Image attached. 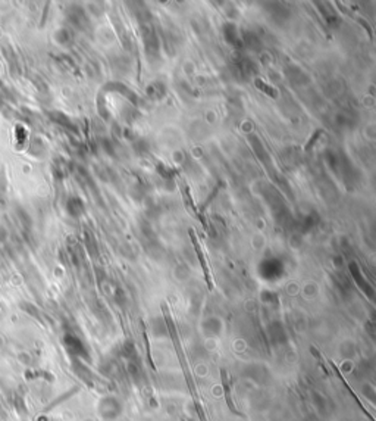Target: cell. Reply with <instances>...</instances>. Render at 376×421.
<instances>
[{
  "label": "cell",
  "instance_id": "obj_2",
  "mask_svg": "<svg viewBox=\"0 0 376 421\" xmlns=\"http://www.w3.org/2000/svg\"><path fill=\"white\" fill-rule=\"evenodd\" d=\"M322 134H323V130H322V128L316 130V131H314V133L312 134L310 140H309V141H307V143L304 144V150H310V149H312V146H313V144H314V143H316V141H317V140L320 139V136H322Z\"/></svg>",
  "mask_w": 376,
  "mask_h": 421
},
{
  "label": "cell",
  "instance_id": "obj_1",
  "mask_svg": "<svg viewBox=\"0 0 376 421\" xmlns=\"http://www.w3.org/2000/svg\"><path fill=\"white\" fill-rule=\"evenodd\" d=\"M254 84H256V87H257L259 90H262L265 95H268V96H271V98H274V99H277V98H278V92H277V89H275V87H272V86H269V84H266L263 80L257 78V80L254 81Z\"/></svg>",
  "mask_w": 376,
  "mask_h": 421
},
{
  "label": "cell",
  "instance_id": "obj_3",
  "mask_svg": "<svg viewBox=\"0 0 376 421\" xmlns=\"http://www.w3.org/2000/svg\"><path fill=\"white\" fill-rule=\"evenodd\" d=\"M220 186H222V183H218V184H216V187L213 189V192H212V193L209 195V198H207V199L204 201V204L201 205V210H206V208H207V207H209V205H210V202H212V201L215 199V196L218 195V192H219Z\"/></svg>",
  "mask_w": 376,
  "mask_h": 421
}]
</instances>
